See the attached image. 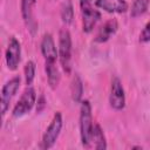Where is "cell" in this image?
<instances>
[{"label":"cell","instance_id":"obj_13","mask_svg":"<svg viewBox=\"0 0 150 150\" xmlns=\"http://www.w3.org/2000/svg\"><path fill=\"white\" fill-rule=\"evenodd\" d=\"M91 145L96 150H104L107 149V141L103 134V130L100 124H94L93 135H91Z\"/></svg>","mask_w":150,"mask_h":150},{"label":"cell","instance_id":"obj_7","mask_svg":"<svg viewBox=\"0 0 150 150\" xmlns=\"http://www.w3.org/2000/svg\"><path fill=\"white\" fill-rule=\"evenodd\" d=\"M35 5L36 0H21L20 7H21V16L25 22V26L27 30L30 33L32 36H34L38 32V21L35 20Z\"/></svg>","mask_w":150,"mask_h":150},{"label":"cell","instance_id":"obj_9","mask_svg":"<svg viewBox=\"0 0 150 150\" xmlns=\"http://www.w3.org/2000/svg\"><path fill=\"white\" fill-rule=\"evenodd\" d=\"M109 103L110 107L115 110H122L125 107V93L122 82L118 77H114L111 81Z\"/></svg>","mask_w":150,"mask_h":150},{"label":"cell","instance_id":"obj_15","mask_svg":"<svg viewBox=\"0 0 150 150\" xmlns=\"http://www.w3.org/2000/svg\"><path fill=\"white\" fill-rule=\"evenodd\" d=\"M61 19L64 25H70L74 20V6L71 0H64L61 6Z\"/></svg>","mask_w":150,"mask_h":150},{"label":"cell","instance_id":"obj_10","mask_svg":"<svg viewBox=\"0 0 150 150\" xmlns=\"http://www.w3.org/2000/svg\"><path fill=\"white\" fill-rule=\"evenodd\" d=\"M40 48H41V54L45 59V63H56L59 59V53L52 34L47 33L43 35L40 43Z\"/></svg>","mask_w":150,"mask_h":150},{"label":"cell","instance_id":"obj_17","mask_svg":"<svg viewBox=\"0 0 150 150\" xmlns=\"http://www.w3.org/2000/svg\"><path fill=\"white\" fill-rule=\"evenodd\" d=\"M82 94H83V83H82L81 77L76 74L71 81V98H73V101L76 103L81 102Z\"/></svg>","mask_w":150,"mask_h":150},{"label":"cell","instance_id":"obj_3","mask_svg":"<svg viewBox=\"0 0 150 150\" xmlns=\"http://www.w3.org/2000/svg\"><path fill=\"white\" fill-rule=\"evenodd\" d=\"M62 125H63V120H62V115L60 111H56L49 123V125L47 127L43 136H42V141L40 144V148L43 150L50 149L54 146V144L56 143L61 130H62Z\"/></svg>","mask_w":150,"mask_h":150},{"label":"cell","instance_id":"obj_19","mask_svg":"<svg viewBox=\"0 0 150 150\" xmlns=\"http://www.w3.org/2000/svg\"><path fill=\"white\" fill-rule=\"evenodd\" d=\"M139 42H142V43L150 42V21L142 29V32L139 34Z\"/></svg>","mask_w":150,"mask_h":150},{"label":"cell","instance_id":"obj_18","mask_svg":"<svg viewBox=\"0 0 150 150\" xmlns=\"http://www.w3.org/2000/svg\"><path fill=\"white\" fill-rule=\"evenodd\" d=\"M35 70H36V67L33 61H28L25 64L23 71H25V81H26L27 86H32V83L35 79Z\"/></svg>","mask_w":150,"mask_h":150},{"label":"cell","instance_id":"obj_14","mask_svg":"<svg viewBox=\"0 0 150 150\" xmlns=\"http://www.w3.org/2000/svg\"><path fill=\"white\" fill-rule=\"evenodd\" d=\"M45 70L47 74V81L52 89H56L60 82V71L56 63H45Z\"/></svg>","mask_w":150,"mask_h":150},{"label":"cell","instance_id":"obj_2","mask_svg":"<svg viewBox=\"0 0 150 150\" xmlns=\"http://www.w3.org/2000/svg\"><path fill=\"white\" fill-rule=\"evenodd\" d=\"M71 52H73V43H71V35L67 28H62L59 33V61L61 64L62 70L69 75L71 71Z\"/></svg>","mask_w":150,"mask_h":150},{"label":"cell","instance_id":"obj_6","mask_svg":"<svg viewBox=\"0 0 150 150\" xmlns=\"http://www.w3.org/2000/svg\"><path fill=\"white\" fill-rule=\"evenodd\" d=\"M20 82L21 79L20 76H14L11 80H8L2 89H1V101H0V105H1V116L4 117L6 115V112L9 109V104L12 102V98L15 96V94L18 93L19 88H20Z\"/></svg>","mask_w":150,"mask_h":150},{"label":"cell","instance_id":"obj_5","mask_svg":"<svg viewBox=\"0 0 150 150\" xmlns=\"http://www.w3.org/2000/svg\"><path fill=\"white\" fill-rule=\"evenodd\" d=\"M35 101H36V93L34 88L32 86H27V88L23 90L22 95L20 96L19 101L15 103L12 111V116L15 118L25 116L33 109Z\"/></svg>","mask_w":150,"mask_h":150},{"label":"cell","instance_id":"obj_4","mask_svg":"<svg viewBox=\"0 0 150 150\" xmlns=\"http://www.w3.org/2000/svg\"><path fill=\"white\" fill-rule=\"evenodd\" d=\"M80 8L82 16V29L84 33H90L101 19V13L93 7V0H80Z\"/></svg>","mask_w":150,"mask_h":150},{"label":"cell","instance_id":"obj_11","mask_svg":"<svg viewBox=\"0 0 150 150\" xmlns=\"http://www.w3.org/2000/svg\"><path fill=\"white\" fill-rule=\"evenodd\" d=\"M95 6L112 14L125 13L128 11V2L125 0H95Z\"/></svg>","mask_w":150,"mask_h":150},{"label":"cell","instance_id":"obj_8","mask_svg":"<svg viewBox=\"0 0 150 150\" xmlns=\"http://www.w3.org/2000/svg\"><path fill=\"white\" fill-rule=\"evenodd\" d=\"M5 60L9 70H15L21 61V45L15 36L9 39L8 46L5 52Z\"/></svg>","mask_w":150,"mask_h":150},{"label":"cell","instance_id":"obj_16","mask_svg":"<svg viewBox=\"0 0 150 150\" xmlns=\"http://www.w3.org/2000/svg\"><path fill=\"white\" fill-rule=\"evenodd\" d=\"M149 5H150V0H134L130 9V16L135 19L143 15L148 11Z\"/></svg>","mask_w":150,"mask_h":150},{"label":"cell","instance_id":"obj_1","mask_svg":"<svg viewBox=\"0 0 150 150\" xmlns=\"http://www.w3.org/2000/svg\"><path fill=\"white\" fill-rule=\"evenodd\" d=\"M80 138L84 148L91 146V135H93V114L91 104L88 100L81 101L80 107Z\"/></svg>","mask_w":150,"mask_h":150},{"label":"cell","instance_id":"obj_12","mask_svg":"<svg viewBox=\"0 0 150 150\" xmlns=\"http://www.w3.org/2000/svg\"><path fill=\"white\" fill-rule=\"evenodd\" d=\"M117 28H118V22L116 19H110L108 20L97 32L96 36H95V42H98V43H103V42H107L110 38H112L116 32H117Z\"/></svg>","mask_w":150,"mask_h":150}]
</instances>
